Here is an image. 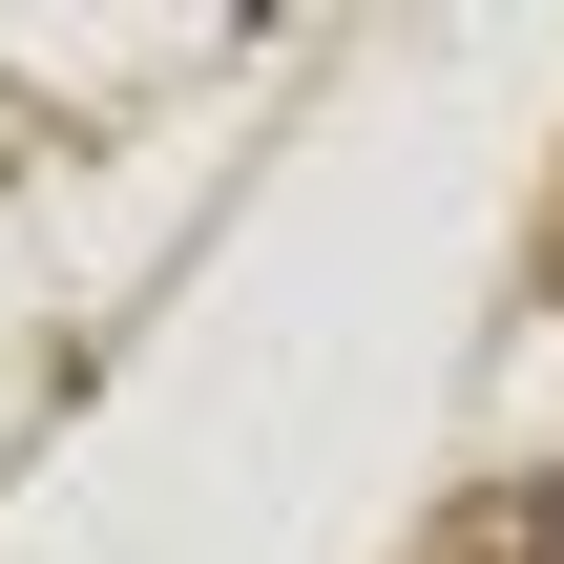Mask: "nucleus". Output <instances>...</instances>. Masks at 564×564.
<instances>
[{"instance_id": "obj_1", "label": "nucleus", "mask_w": 564, "mask_h": 564, "mask_svg": "<svg viewBox=\"0 0 564 564\" xmlns=\"http://www.w3.org/2000/svg\"><path fill=\"white\" fill-rule=\"evenodd\" d=\"M523 564H564V481H544V502H523Z\"/></svg>"}]
</instances>
